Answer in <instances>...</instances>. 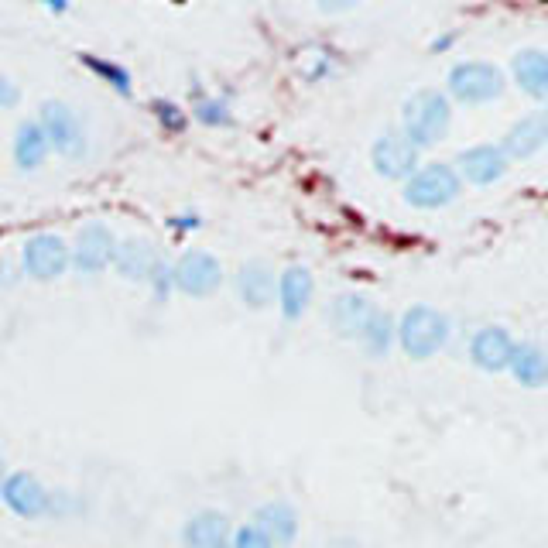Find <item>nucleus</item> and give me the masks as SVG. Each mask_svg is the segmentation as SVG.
I'll use <instances>...</instances> for the list:
<instances>
[{"label":"nucleus","instance_id":"18","mask_svg":"<svg viewBox=\"0 0 548 548\" xmlns=\"http://www.w3.org/2000/svg\"><path fill=\"white\" fill-rule=\"evenodd\" d=\"M545 137H548V124H545V114L538 110V114L521 117L518 124L507 131V137L501 141V151L507 155V161L511 158H531L535 151H542Z\"/></svg>","mask_w":548,"mask_h":548},{"label":"nucleus","instance_id":"11","mask_svg":"<svg viewBox=\"0 0 548 548\" xmlns=\"http://www.w3.org/2000/svg\"><path fill=\"white\" fill-rule=\"evenodd\" d=\"M459 165V182H470V185H494L501 182L507 175V168H511V161L501 151V144H477V148L463 151V155L456 158Z\"/></svg>","mask_w":548,"mask_h":548},{"label":"nucleus","instance_id":"32","mask_svg":"<svg viewBox=\"0 0 548 548\" xmlns=\"http://www.w3.org/2000/svg\"><path fill=\"white\" fill-rule=\"evenodd\" d=\"M7 480V463H4V456H0V483Z\"/></svg>","mask_w":548,"mask_h":548},{"label":"nucleus","instance_id":"17","mask_svg":"<svg viewBox=\"0 0 548 548\" xmlns=\"http://www.w3.org/2000/svg\"><path fill=\"white\" fill-rule=\"evenodd\" d=\"M237 295L247 309H268L274 302V271L264 261H247L237 271Z\"/></svg>","mask_w":548,"mask_h":548},{"label":"nucleus","instance_id":"15","mask_svg":"<svg viewBox=\"0 0 548 548\" xmlns=\"http://www.w3.org/2000/svg\"><path fill=\"white\" fill-rule=\"evenodd\" d=\"M161 261L155 247L148 244V240H137V237H127L120 240L114 247V257H110V264L117 268L120 278L127 281H148V274L155 271V264Z\"/></svg>","mask_w":548,"mask_h":548},{"label":"nucleus","instance_id":"28","mask_svg":"<svg viewBox=\"0 0 548 548\" xmlns=\"http://www.w3.org/2000/svg\"><path fill=\"white\" fill-rule=\"evenodd\" d=\"M230 548H274V545H271L268 538H264L254 525H244V528L233 531Z\"/></svg>","mask_w":548,"mask_h":548},{"label":"nucleus","instance_id":"19","mask_svg":"<svg viewBox=\"0 0 548 548\" xmlns=\"http://www.w3.org/2000/svg\"><path fill=\"white\" fill-rule=\"evenodd\" d=\"M514 79L531 100H545L548 96V59L542 48H525L514 55Z\"/></svg>","mask_w":548,"mask_h":548},{"label":"nucleus","instance_id":"24","mask_svg":"<svg viewBox=\"0 0 548 548\" xmlns=\"http://www.w3.org/2000/svg\"><path fill=\"white\" fill-rule=\"evenodd\" d=\"M79 62H83L86 69H93L96 76L103 79V83H110L120 96H131V72L124 66H117V62H107L100 59V55H79Z\"/></svg>","mask_w":548,"mask_h":548},{"label":"nucleus","instance_id":"5","mask_svg":"<svg viewBox=\"0 0 548 548\" xmlns=\"http://www.w3.org/2000/svg\"><path fill=\"white\" fill-rule=\"evenodd\" d=\"M504 72L497 66H490V62H456L453 69H449V93L456 96L459 103H490L497 100V96L504 93Z\"/></svg>","mask_w":548,"mask_h":548},{"label":"nucleus","instance_id":"14","mask_svg":"<svg viewBox=\"0 0 548 548\" xmlns=\"http://www.w3.org/2000/svg\"><path fill=\"white\" fill-rule=\"evenodd\" d=\"M312 292H316V281H312L309 268H302V264H292V268L281 271V278H278L281 316H285L288 322L302 316V312L309 309V302H312Z\"/></svg>","mask_w":548,"mask_h":548},{"label":"nucleus","instance_id":"29","mask_svg":"<svg viewBox=\"0 0 548 548\" xmlns=\"http://www.w3.org/2000/svg\"><path fill=\"white\" fill-rule=\"evenodd\" d=\"M18 100H21L18 83H11V79H7V76H0V110L18 107Z\"/></svg>","mask_w":548,"mask_h":548},{"label":"nucleus","instance_id":"25","mask_svg":"<svg viewBox=\"0 0 548 548\" xmlns=\"http://www.w3.org/2000/svg\"><path fill=\"white\" fill-rule=\"evenodd\" d=\"M192 117L206 127H230L233 124V114L223 100H213V96H203L196 93V107H192Z\"/></svg>","mask_w":548,"mask_h":548},{"label":"nucleus","instance_id":"12","mask_svg":"<svg viewBox=\"0 0 548 548\" xmlns=\"http://www.w3.org/2000/svg\"><path fill=\"white\" fill-rule=\"evenodd\" d=\"M514 336L504 326H483L470 343V360L487 374H501L511 364Z\"/></svg>","mask_w":548,"mask_h":548},{"label":"nucleus","instance_id":"6","mask_svg":"<svg viewBox=\"0 0 548 548\" xmlns=\"http://www.w3.org/2000/svg\"><path fill=\"white\" fill-rule=\"evenodd\" d=\"M223 268L209 251H185L172 264V288H179L189 298H206L220 288Z\"/></svg>","mask_w":548,"mask_h":548},{"label":"nucleus","instance_id":"1","mask_svg":"<svg viewBox=\"0 0 548 548\" xmlns=\"http://www.w3.org/2000/svg\"><path fill=\"white\" fill-rule=\"evenodd\" d=\"M453 124V107L449 96L439 90H418L405 100L401 110V134L415 151L432 148L435 141H442Z\"/></svg>","mask_w":548,"mask_h":548},{"label":"nucleus","instance_id":"3","mask_svg":"<svg viewBox=\"0 0 548 548\" xmlns=\"http://www.w3.org/2000/svg\"><path fill=\"white\" fill-rule=\"evenodd\" d=\"M463 182H459L456 168L446 161H429V165H418L405 182V203L415 209H442L459 196Z\"/></svg>","mask_w":548,"mask_h":548},{"label":"nucleus","instance_id":"26","mask_svg":"<svg viewBox=\"0 0 548 548\" xmlns=\"http://www.w3.org/2000/svg\"><path fill=\"white\" fill-rule=\"evenodd\" d=\"M155 114L161 124H165V131H172V134L185 131V124H189V117H185L175 103H165V100H155Z\"/></svg>","mask_w":548,"mask_h":548},{"label":"nucleus","instance_id":"33","mask_svg":"<svg viewBox=\"0 0 548 548\" xmlns=\"http://www.w3.org/2000/svg\"><path fill=\"white\" fill-rule=\"evenodd\" d=\"M4 274H7V264H4V257H0V281H4Z\"/></svg>","mask_w":548,"mask_h":548},{"label":"nucleus","instance_id":"2","mask_svg":"<svg viewBox=\"0 0 548 548\" xmlns=\"http://www.w3.org/2000/svg\"><path fill=\"white\" fill-rule=\"evenodd\" d=\"M394 336L411 360H429L449 343V319L432 305H411L394 326Z\"/></svg>","mask_w":548,"mask_h":548},{"label":"nucleus","instance_id":"16","mask_svg":"<svg viewBox=\"0 0 548 548\" xmlns=\"http://www.w3.org/2000/svg\"><path fill=\"white\" fill-rule=\"evenodd\" d=\"M254 528L261 531L264 538L281 548V545H292L295 535H298V514L292 504L285 501H271V504H261L254 514Z\"/></svg>","mask_w":548,"mask_h":548},{"label":"nucleus","instance_id":"20","mask_svg":"<svg viewBox=\"0 0 548 548\" xmlns=\"http://www.w3.org/2000/svg\"><path fill=\"white\" fill-rule=\"evenodd\" d=\"M48 151L52 148H48L38 120H24L18 127V134H14V165H18L21 172H35V168L45 165Z\"/></svg>","mask_w":548,"mask_h":548},{"label":"nucleus","instance_id":"13","mask_svg":"<svg viewBox=\"0 0 548 548\" xmlns=\"http://www.w3.org/2000/svg\"><path fill=\"white\" fill-rule=\"evenodd\" d=\"M233 525L223 511H196L182 525L185 548H230Z\"/></svg>","mask_w":548,"mask_h":548},{"label":"nucleus","instance_id":"7","mask_svg":"<svg viewBox=\"0 0 548 548\" xmlns=\"http://www.w3.org/2000/svg\"><path fill=\"white\" fill-rule=\"evenodd\" d=\"M21 261H24L28 278L55 281L69 268V244L59 237V233H35V237L24 240Z\"/></svg>","mask_w":548,"mask_h":548},{"label":"nucleus","instance_id":"27","mask_svg":"<svg viewBox=\"0 0 548 548\" xmlns=\"http://www.w3.org/2000/svg\"><path fill=\"white\" fill-rule=\"evenodd\" d=\"M148 285L155 288V298H158V302H165L168 292H172V264L158 261V264H155V271L148 274Z\"/></svg>","mask_w":548,"mask_h":548},{"label":"nucleus","instance_id":"21","mask_svg":"<svg viewBox=\"0 0 548 548\" xmlns=\"http://www.w3.org/2000/svg\"><path fill=\"white\" fill-rule=\"evenodd\" d=\"M507 370L514 374V381L525 388H542L545 384V353L538 343H514L511 364Z\"/></svg>","mask_w":548,"mask_h":548},{"label":"nucleus","instance_id":"22","mask_svg":"<svg viewBox=\"0 0 548 548\" xmlns=\"http://www.w3.org/2000/svg\"><path fill=\"white\" fill-rule=\"evenodd\" d=\"M370 309H374V305H370L364 295H340L333 302V309H329V319H333L336 333L353 336V340H357L367 316H370Z\"/></svg>","mask_w":548,"mask_h":548},{"label":"nucleus","instance_id":"9","mask_svg":"<svg viewBox=\"0 0 548 548\" xmlns=\"http://www.w3.org/2000/svg\"><path fill=\"white\" fill-rule=\"evenodd\" d=\"M0 497H4V504L24 521L45 518L48 507H52V494L42 487V480H38L35 473H24V470L7 473V480L0 483Z\"/></svg>","mask_w":548,"mask_h":548},{"label":"nucleus","instance_id":"10","mask_svg":"<svg viewBox=\"0 0 548 548\" xmlns=\"http://www.w3.org/2000/svg\"><path fill=\"white\" fill-rule=\"evenodd\" d=\"M114 247H117V237L110 233V227H103V223H90V227L79 230L76 247H69V264L79 274L93 278V274H100L110 264Z\"/></svg>","mask_w":548,"mask_h":548},{"label":"nucleus","instance_id":"8","mask_svg":"<svg viewBox=\"0 0 548 548\" xmlns=\"http://www.w3.org/2000/svg\"><path fill=\"white\" fill-rule=\"evenodd\" d=\"M370 161H374V172L388 182H408L411 172L418 168V151L405 141L401 131H384L370 148Z\"/></svg>","mask_w":548,"mask_h":548},{"label":"nucleus","instance_id":"30","mask_svg":"<svg viewBox=\"0 0 548 548\" xmlns=\"http://www.w3.org/2000/svg\"><path fill=\"white\" fill-rule=\"evenodd\" d=\"M172 227H175V230H196V227H199V220H196V216H175Z\"/></svg>","mask_w":548,"mask_h":548},{"label":"nucleus","instance_id":"4","mask_svg":"<svg viewBox=\"0 0 548 548\" xmlns=\"http://www.w3.org/2000/svg\"><path fill=\"white\" fill-rule=\"evenodd\" d=\"M38 127H42L48 148H55L62 158H83L90 141H86V127L83 120L76 117V110L66 107L59 100L42 103V114H38Z\"/></svg>","mask_w":548,"mask_h":548},{"label":"nucleus","instance_id":"31","mask_svg":"<svg viewBox=\"0 0 548 548\" xmlns=\"http://www.w3.org/2000/svg\"><path fill=\"white\" fill-rule=\"evenodd\" d=\"M453 42H456V35H442V38H435V42H432V52H446V48L453 45Z\"/></svg>","mask_w":548,"mask_h":548},{"label":"nucleus","instance_id":"23","mask_svg":"<svg viewBox=\"0 0 548 548\" xmlns=\"http://www.w3.org/2000/svg\"><path fill=\"white\" fill-rule=\"evenodd\" d=\"M357 340L367 346L370 357H388V350L394 343V319L381 309H370V316H367Z\"/></svg>","mask_w":548,"mask_h":548}]
</instances>
